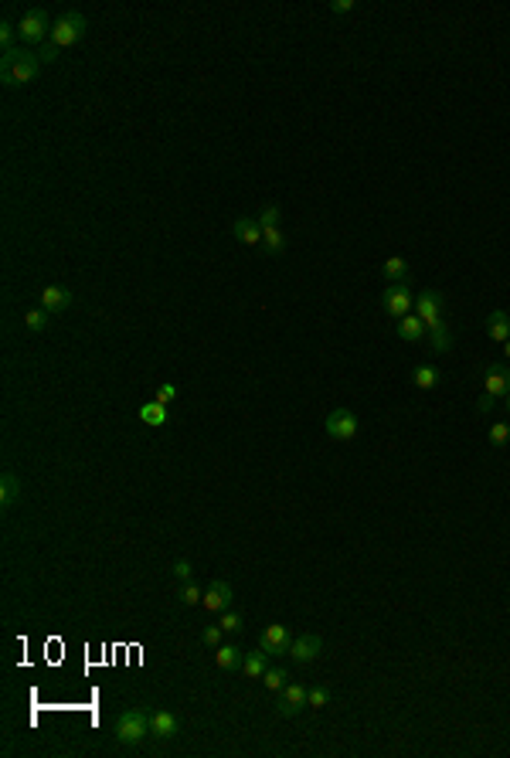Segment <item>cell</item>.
Masks as SVG:
<instances>
[{"mask_svg": "<svg viewBox=\"0 0 510 758\" xmlns=\"http://www.w3.org/2000/svg\"><path fill=\"white\" fill-rule=\"evenodd\" d=\"M41 71V58L34 52H24V48H11L0 58V79L4 86H28L38 79Z\"/></svg>", "mask_w": 510, "mask_h": 758, "instance_id": "obj_1", "label": "cell"}, {"mask_svg": "<svg viewBox=\"0 0 510 758\" xmlns=\"http://www.w3.org/2000/svg\"><path fill=\"white\" fill-rule=\"evenodd\" d=\"M147 735H150V714L147 711L133 707V711H123L116 718V738L123 745H140Z\"/></svg>", "mask_w": 510, "mask_h": 758, "instance_id": "obj_2", "label": "cell"}, {"mask_svg": "<svg viewBox=\"0 0 510 758\" xmlns=\"http://www.w3.org/2000/svg\"><path fill=\"white\" fill-rule=\"evenodd\" d=\"M85 35V14H79V11H65L62 18H55V28H51V45L62 52V48H68V45H75V41H82Z\"/></svg>", "mask_w": 510, "mask_h": 758, "instance_id": "obj_3", "label": "cell"}, {"mask_svg": "<svg viewBox=\"0 0 510 758\" xmlns=\"http://www.w3.org/2000/svg\"><path fill=\"white\" fill-rule=\"evenodd\" d=\"M51 28H55V21H48V14H45L41 7H34V11H28V14L21 18L17 35H21V41H28V45H41L45 38H51Z\"/></svg>", "mask_w": 510, "mask_h": 758, "instance_id": "obj_4", "label": "cell"}, {"mask_svg": "<svg viewBox=\"0 0 510 758\" xmlns=\"http://www.w3.org/2000/svg\"><path fill=\"white\" fill-rule=\"evenodd\" d=\"M323 429H327V435H330V439H337V442H347V439H354V435H357L361 422H357V415L351 412V408H334V412L327 415Z\"/></svg>", "mask_w": 510, "mask_h": 758, "instance_id": "obj_5", "label": "cell"}, {"mask_svg": "<svg viewBox=\"0 0 510 758\" xmlns=\"http://www.w3.org/2000/svg\"><path fill=\"white\" fill-rule=\"evenodd\" d=\"M415 316L422 320L425 327H436L439 320H446V299L436 289H425L419 299H415Z\"/></svg>", "mask_w": 510, "mask_h": 758, "instance_id": "obj_6", "label": "cell"}, {"mask_svg": "<svg viewBox=\"0 0 510 758\" xmlns=\"http://www.w3.org/2000/svg\"><path fill=\"white\" fill-rule=\"evenodd\" d=\"M412 293H408V282H391L388 289L381 293V306H385V313L388 316H395V320H402L408 310H412Z\"/></svg>", "mask_w": 510, "mask_h": 758, "instance_id": "obj_7", "label": "cell"}, {"mask_svg": "<svg viewBox=\"0 0 510 758\" xmlns=\"http://www.w3.org/2000/svg\"><path fill=\"white\" fill-rule=\"evenodd\" d=\"M259 646H262V650H266L269 656H289L293 639H289V633H286V626H283V622H272V626H266V629H262Z\"/></svg>", "mask_w": 510, "mask_h": 758, "instance_id": "obj_8", "label": "cell"}, {"mask_svg": "<svg viewBox=\"0 0 510 758\" xmlns=\"http://www.w3.org/2000/svg\"><path fill=\"white\" fill-rule=\"evenodd\" d=\"M510 391V364H490L483 374V395L504 398Z\"/></svg>", "mask_w": 510, "mask_h": 758, "instance_id": "obj_9", "label": "cell"}, {"mask_svg": "<svg viewBox=\"0 0 510 758\" xmlns=\"http://www.w3.org/2000/svg\"><path fill=\"white\" fill-rule=\"evenodd\" d=\"M320 653H323V639L317 633H303V636L293 639V646H289V656L296 663H313Z\"/></svg>", "mask_w": 510, "mask_h": 758, "instance_id": "obj_10", "label": "cell"}, {"mask_svg": "<svg viewBox=\"0 0 510 758\" xmlns=\"http://www.w3.org/2000/svg\"><path fill=\"white\" fill-rule=\"evenodd\" d=\"M232 599H235V592H232L228 582H211V585L204 588L201 605L208 612H225V609H232Z\"/></svg>", "mask_w": 510, "mask_h": 758, "instance_id": "obj_11", "label": "cell"}, {"mask_svg": "<svg viewBox=\"0 0 510 758\" xmlns=\"http://www.w3.org/2000/svg\"><path fill=\"white\" fill-rule=\"evenodd\" d=\"M303 707H306V687H300V684H286V687H283V694H279V704H276V711H279L283 718H296Z\"/></svg>", "mask_w": 510, "mask_h": 758, "instance_id": "obj_12", "label": "cell"}, {"mask_svg": "<svg viewBox=\"0 0 510 758\" xmlns=\"http://www.w3.org/2000/svg\"><path fill=\"white\" fill-rule=\"evenodd\" d=\"M72 289H65V286H45L41 289V310H48V313H62V310H68L72 306Z\"/></svg>", "mask_w": 510, "mask_h": 758, "instance_id": "obj_13", "label": "cell"}, {"mask_svg": "<svg viewBox=\"0 0 510 758\" xmlns=\"http://www.w3.org/2000/svg\"><path fill=\"white\" fill-rule=\"evenodd\" d=\"M487 337L490 340H497V344H504V340H510V313L504 310H493L490 316H487Z\"/></svg>", "mask_w": 510, "mask_h": 758, "instance_id": "obj_14", "label": "cell"}, {"mask_svg": "<svg viewBox=\"0 0 510 758\" xmlns=\"http://www.w3.org/2000/svg\"><path fill=\"white\" fill-rule=\"evenodd\" d=\"M232 231H235V239L245 241V245H262V224H259V218H238V222L232 224Z\"/></svg>", "mask_w": 510, "mask_h": 758, "instance_id": "obj_15", "label": "cell"}, {"mask_svg": "<svg viewBox=\"0 0 510 758\" xmlns=\"http://www.w3.org/2000/svg\"><path fill=\"white\" fill-rule=\"evenodd\" d=\"M425 333H429V327H425L422 320L415 316V313H405L402 320H398V337L405 340V344H415V340H422Z\"/></svg>", "mask_w": 510, "mask_h": 758, "instance_id": "obj_16", "label": "cell"}, {"mask_svg": "<svg viewBox=\"0 0 510 758\" xmlns=\"http://www.w3.org/2000/svg\"><path fill=\"white\" fill-rule=\"evenodd\" d=\"M150 735H157V738H174V735H177V718H174L170 711H153Z\"/></svg>", "mask_w": 510, "mask_h": 758, "instance_id": "obj_17", "label": "cell"}, {"mask_svg": "<svg viewBox=\"0 0 510 758\" xmlns=\"http://www.w3.org/2000/svg\"><path fill=\"white\" fill-rule=\"evenodd\" d=\"M21 493H24L21 476H17V473H4V476H0V503H4V507H14L17 500H21Z\"/></svg>", "mask_w": 510, "mask_h": 758, "instance_id": "obj_18", "label": "cell"}, {"mask_svg": "<svg viewBox=\"0 0 510 758\" xmlns=\"http://www.w3.org/2000/svg\"><path fill=\"white\" fill-rule=\"evenodd\" d=\"M140 422L143 425H150V429H160L164 422H167V405L164 401H147V405H140Z\"/></svg>", "mask_w": 510, "mask_h": 758, "instance_id": "obj_19", "label": "cell"}, {"mask_svg": "<svg viewBox=\"0 0 510 758\" xmlns=\"http://www.w3.org/2000/svg\"><path fill=\"white\" fill-rule=\"evenodd\" d=\"M266 656H269V653H266V650L259 646L255 653H249L245 660H242V673H245L249 680H262V673L269 670V667H266Z\"/></svg>", "mask_w": 510, "mask_h": 758, "instance_id": "obj_20", "label": "cell"}, {"mask_svg": "<svg viewBox=\"0 0 510 758\" xmlns=\"http://www.w3.org/2000/svg\"><path fill=\"white\" fill-rule=\"evenodd\" d=\"M266 255H283L286 252V235L279 228H262V245H259Z\"/></svg>", "mask_w": 510, "mask_h": 758, "instance_id": "obj_21", "label": "cell"}, {"mask_svg": "<svg viewBox=\"0 0 510 758\" xmlns=\"http://www.w3.org/2000/svg\"><path fill=\"white\" fill-rule=\"evenodd\" d=\"M412 381H415V388L432 391V388L439 384V367H432V364H419V367L412 371Z\"/></svg>", "mask_w": 510, "mask_h": 758, "instance_id": "obj_22", "label": "cell"}, {"mask_svg": "<svg viewBox=\"0 0 510 758\" xmlns=\"http://www.w3.org/2000/svg\"><path fill=\"white\" fill-rule=\"evenodd\" d=\"M429 340H432V350H436V354H446V350L453 347V333H449V323H446V320H439L436 327H429Z\"/></svg>", "mask_w": 510, "mask_h": 758, "instance_id": "obj_23", "label": "cell"}, {"mask_svg": "<svg viewBox=\"0 0 510 758\" xmlns=\"http://www.w3.org/2000/svg\"><path fill=\"white\" fill-rule=\"evenodd\" d=\"M381 272L388 276V282H408V262L402 259V255H391Z\"/></svg>", "mask_w": 510, "mask_h": 758, "instance_id": "obj_24", "label": "cell"}, {"mask_svg": "<svg viewBox=\"0 0 510 758\" xmlns=\"http://www.w3.org/2000/svg\"><path fill=\"white\" fill-rule=\"evenodd\" d=\"M215 660H218L221 670H235L238 663H242V653H238V646H232V643H221Z\"/></svg>", "mask_w": 510, "mask_h": 758, "instance_id": "obj_25", "label": "cell"}, {"mask_svg": "<svg viewBox=\"0 0 510 758\" xmlns=\"http://www.w3.org/2000/svg\"><path fill=\"white\" fill-rule=\"evenodd\" d=\"M279 222H283V207L279 205H266L259 211V224L262 228H279Z\"/></svg>", "mask_w": 510, "mask_h": 758, "instance_id": "obj_26", "label": "cell"}, {"mask_svg": "<svg viewBox=\"0 0 510 758\" xmlns=\"http://www.w3.org/2000/svg\"><path fill=\"white\" fill-rule=\"evenodd\" d=\"M24 327L31 330V333H41V330L48 327V310H31L24 316Z\"/></svg>", "mask_w": 510, "mask_h": 758, "instance_id": "obj_27", "label": "cell"}, {"mask_svg": "<svg viewBox=\"0 0 510 758\" xmlns=\"http://www.w3.org/2000/svg\"><path fill=\"white\" fill-rule=\"evenodd\" d=\"M262 680H266L269 690H283L286 687V670H283V667H269V670L262 673Z\"/></svg>", "mask_w": 510, "mask_h": 758, "instance_id": "obj_28", "label": "cell"}, {"mask_svg": "<svg viewBox=\"0 0 510 758\" xmlns=\"http://www.w3.org/2000/svg\"><path fill=\"white\" fill-rule=\"evenodd\" d=\"M204 599V588L201 585H194V582H184L181 585V602L184 605H198Z\"/></svg>", "mask_w": 510, "mask_h": 758, "instance_id": "obj_29", "label": "cell"}, {"mask_svg": "<svg viewBox=\"0 0 510 758\" xmlns=\"http://www.w3.org/2000/svg\"><path fill=\"white\" fill-rule=\"evenodd\" d=\"M225 633H242V612H232V609H225L221 612V622H218Z\"/></svg>", "mask_w": 510, "mask_h": 758, "instance_id": "obj_30", "label": "cell"}, {"mask_svg": "<svg viewBox=\"0 0 510 758\" xmlns=\"http://www.w3.org/2000/svg\"><path fill=\"white\" fill-rule=\"evenodd\" d=\"M17 28L14 24H11V21H4V24H0V45H4V52H11V48H17L14 41H17Z\"/></svg>", "mask_w": 510, "mask_h": 758, "instance_id": "obj_31", "label": "cell"}, {"mask_svg": "<svg viewBox=\"0 0 510 758\" xmlns=\"http://www.w3.org/2000/svg\"><path fill=\"white\" fill-rule=\"evenodd\" d=\"M490 442H493V446H507V442H510V425H507V422H497V425H493V429H490Z\"/></svg>", "mask_w": 510, "mask_h": 758, "instance_id": "obj_32", "label": "cell"}, {"mask_svg": "<svg viewBox=\"0 0 510 758\" xmlns=\"http://www.w3.org/2000/svg\"><path fill=\"white\" fill-rule=\"evenodd\" d=\"M327 701H330V690H327V687L306 690V704H310V707H327Z\"/></svg>", "mask_w": 510, "mask_h": 758, "instance_id": "obj_33", "label": "cell"}, {"mask_svg": "<svg viewBox=\"0 0 510 758\" xmlns=\"http://www.w3.org/2000/svg\"><path fill=\"white\" fill-rule=\"evenodd\" d=\"M221 636H225V629H221V626H208V629L201 633L204 646H211V650H218L221 646Z\"/></svg>", "mask_w": 510, "mask_h": 758, "instance_id": "obj_34", "label": "cell"}, {"mask_svg": "<svg viewBox=\"0 0 510 758\" xmlns=\"http://www.w3.org/2000/svg\"><path fill=\"white\" fill-rule=\"evenodd\" d=\"M191 575H194V571H191V561L177 558V561H174V578H177V582L184 585V582H191Z\"/></svg>", "mask_w": 510, "mask_h": 758, "instance_id": "obj_35", "label": "cell"}, {"mask_svg": "<svg viewBox=\"0 0 510 758\" xmlns=\"http://www.w3.org/2000/svg\"><path fill=\"white\" fill-rule=\"evenodd\" d=\"M174 398H177V384H160V388H157V401L170 405Z\"/></svg>", "mask_w": 510, "mask_h": 758, "instance_id": "obj_36", "label": "cell"}, {"mask_svg": "<svg viewBox=\"0 0 510 758\" xmlns=\"http://www.w3.org/2000/svg\"><path fill=\"white\" fill-rule=\"evenodd\" d=\"M330 11H334V14H351V11H354V0H334Z\"/></svg>", "mask_w": 510, "mask_h": 758, "instance_id": "obj_37", "label": "cell"}, {"mask_svg": "<svg viewBox=\"0 0 510 758\" xmlns=\"http://www.w3.org/2000/svg\"><path fill=\"white\" fill-rule=\"evenodd\" d=\"M493 401H497V398H490V395H480V401H476V412H480V415L493 412Z\"/></svg>", "mask_w": 510, "mask_h": 758, "instance_id": "obj_38", "label": "cell"}, {"mask_svg": "<svg viewBox=\"0 0 510 758\" xmlns=\"http://www.w3.org/2000/svg\"><path fill=\"white\" fill-rule=\"evenodd\" d=\"M38 58H41V62H55V58H58V48H55V45H45V48H41V52H38Z\"/></svg>", "mask_w": 510, "mask_h": 758, "instance_id": "obj_39", "label": "cell"}, {"mask_svg": "<svg viewBox=\"0 0 510 758\" xmlns=\"http://www.w3.org/2000/svg\"><path fill=\"white\" fill-rule=\"evenodd\" d=\"M504 354H507V361H510V340H504Z\"/></svg>", "mask_w": 510, "mask_h": 758, "instance_id": "obj_40", "label": "cell"}, {"mask_svg": "<svg viewBox=\"0 0 510 758\" xmlns=\"http://www.w3.org/2000/svg\"><path fill=\"white\" fill-rule=\"evenodd\" d=\"M504 405H507V412H510V391H507V395H504Z\"/></svg>", "mask_w": 510, "mask_h": 758, "instance_id": "obj_41", "label": "cell"}]
</instances>
